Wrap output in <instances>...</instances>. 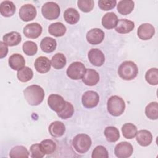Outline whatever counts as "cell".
<instances>
[{
  "label": "cell",
  "instance_id": "1",
  "mask_svg": "<svg viewBox=\"0 0 158 158\" xmlns=\"http://www.w3.org/2000/svg\"><path fill=\"white\" fill-rule=\"evenodd\" d=\"M24 98L31 106H38L41 104L44 98L43 89L36 85L27 86L23 90Z\"/></svg>",
  "mask_w": 158,
  "mask_h": 158
},
{
  "label": "cell",
  "instance_id": "2",
  "mask_svg": "<svg viewBox=\"0 0 158 158\" xmlns=\"http://www.w3.org/2000/svg\"><path fill=\"white\" fill-rule=\"evenodd\" d=\"M138 73L136 64L133 61H124L118 69V74L124 80H133Z\"/></svg>",
  "mask_w": 158,
  "mask_h": 158
},
{
  "label": "cell",
  "instance_id": "3",
  "mask_svg": "<svg viewBox=\"0 0 158 158\" xmlns=\"http://www.w3.org/2000/svg\"><path fill=\"white\" fill-rule=\"evenodd\" d=\"M107 110L109 113L114 117L121 115L125 109L124 100L118 96H112L107 100Z\"/></svg>",
  "mask_w": 158,
  "mask_h": 158
},
{
  "label": "cell",
  "instance_id": "4",
  "mask_svg": "<svg viewBox=\"0 0 158 158\" xmlns=\"http://www.w3.org/2000/svg\"><path fill=\"white\" fill-rule=\"evenodd\" d=\"M92 144L91 138L86 134L77 135L72 140V146L74 149L80 154L86 153Z\"/></svg>",
  "mask_w": 158,
  "mask_h": 158
},
{
  "label": "cell",
  "instance_id": "5",
  "mask_svg": "<svg viewBox=\"0 0 158 158\" xmlns=\"http://www.w3.org/2000/svg\"><path fill=\"white\" fill-rule=\"evenodd\" d=\"M41 13L44 18L48 20H52L57 19L59 17L60 9L57 3L49 1L43 5L41 8Z\"/></svg>",
  "mask_w": 158,
  "mask_h": 158
},
{
  "label": "cell",
  "instance_id": "6",
  "mask_svg": "<svg viewBox=\"0 0 158 158\" xmlns=\"http://www.w3.org/2000/svg\"><path fill=\"white\" fill-rule=\"evenodd\" d=\"M86 71V68L81 62H72L67 69V76L72 80H78L82 79Z\"/></svg>",
  "mask_w": 158,
  "mask_h": 158
},
{
  "label": "cell",
  "instance_id": "7",
  "mask_svg": "<svg viewBox=\"0 0 158 158\" xmlns=\"http://www.w3.org/2000/svg\"><path fill=\"white\" fill-rule=\"evenodd\" d=\"M48 104L49 107L57 114L64 109L66 105V101L59 94H51L48 98Z\"/></svg>",
  "mask_w": 158,
  "mask_h": 158
},
{
  "label": "cell",
  "instance_id": "8",
  "mask_svg": "<svg viewBox=\"0 0 158 158\" xmlns=\"http://www.w3.org/2000/svg\"><path fill=\"white\" fill-rule=\"evenodd\" d=\"M133 152V146L128 142L123 141L117 144L114 149V153L118 158H127Z\"/></svg>",
  "mask_w": 158,
  "mask_h": 158
},
{
  "label": "cell",
  "instance_id": "9",
  "mask_svg": "<svg viewBox=\"0 0 158 158\" xmlns=\"http://www.w3.org/2000/svg\"><path fill=\"white\" fill-rule=\"evenodd\" d=\"M83 106L88 109L96 107L99 101V94L94 91H87L84 93L81 98Z\"/></svg>",
  "mask_w": 158,
  "mask_h": 158
},
{
  "label": "cell",
  "instance_id": "10",
  "mask_svg": "<svg viewBox=\"0 0 158 158\" xmlns=\"http://www.w3.org/2000/svg\"><path fill=\"white\" fill-rule=\"evenodd\" d=\"M19 17L24 22L33 20L36 16L37 12L35 7L30 4L23 5L19 10Z\"/></svg>",
  "mask_w": 158,
  "mask_h": 158
},
{
  "label": "cell",
  "instance_id": "11",
  "mask_svg": "<svg viewBox=\"0 0 158 158\" xmlns=\"http://www.w3.org/2000/svg\"><path fill=\"white\" fill-rule=\"evenodd\" d=\"M155 33V28L152 25L145 23L140 25L137 30L138 36L142 40H150Z\"/></svg>",
  "mask_w": 158,
  "mask_h": 158
},
{
  "label": "cell",
  "instance_id": "12",
  "mask_svg": "<svg viewBox=\"0 0 158 158\" xmlns=\"http://www.w3.org/2000/svg\"><path fill=\"white\" fill-rule=\"evenodd\" d=\"M104 38V33L100 28H93L86 34L87 41L93 45L100 44Z\"/></svg>",
  "mask_w": 158,
  "mask_h": 158
},
{
  "label": "cell",
  "instance_id": "13",
  "mask_svg": "<svg viewBox=\"0 0 158 158\" xmlns=\"http://www.w3.org/2000/svg\"><path fill=\"white\" fill-rule=\"evenodd\" d=\"M42 27L38 23H31L27 24L23 28V33L24 35L31 39L38 38L42 33Z\"/></svg>",
  "mask_w": 158,
  "mask_h": 158
},
{
  "label": "cell",
  "instance_id": "14",
  "mask_svg": "<svg viewBox=\"0 0 158 158\" xmlns=\"http://www.w3.org/2000/svg\"><path fill=\"white\" fill-rule=\"evenodd\" d=\"M88 57L91 64L97 67L102 65L105 61V57L103 52L97 48L90 49L88 54Z\"/></svg>",
  "mask_w": 158,
  "mask_h": 158
},
{
  "label": "cell",
  "instance_id": "15",
  "mask_svg": "<svg viewBox=\"0 0 158 158\" xmlns=\"http://www.w3.org/2000/svg\"><path fill=\"white\" fill-rule=\"evenodd\" d=\"M99 80V75L97 71L92 69H86L82 78V81L87 86L96 85Z\"/></svg>",
  "mask_w": 158,
  "mask_h": 158
},
{
  "label": "cell",
  "instance_id": "16",
  "mask_svg": "<svg viewBox=\"0 0 158 158\" xmlns=\"http://www.w3.org/2000/svg\"><path fill=\"white\" fill-rule=\"evenodd\" d=\"M34 65L38 72L45 73L50 70L51 63L48 57L45 56H40L35 60Z\"/></svg>",
  "mask_w": 158,
  "mask_h": 158
},
{
  "label": "cell",
  "instance_id": "17",
  "mask_svg": "<svg viewBox=\"0 0 158 158\" xmlns=\"http://www.w3.org/2000/svg\"><path fill=\"white\" fill-rule=\"evenodd\" d=\"M135 28V23L133 21L126 19L118 20V23L115 27V31L120 34H126L131 32Z\"/></svg>",
  "mask_w": 158,
  "mask_h": 158
},
{
  "label": "cell",
  "instance_id": "18",
  "mask_svg": "<svg viewBox=\"0 0 158 158\" xmlns=\"http://www.w3.org/2000/svg\"><path fill=\"white\" fill-rule=\"evenodd\" d=\"M118 22L117 15L114 12H107L102 18V25L106 29H112L115 28Z\"/></svg>",
  "mask_w": 158,
  "mask_h": 158
},
{
  "label": "cell",
  "instance_id": "19",
  "mask_svg": "<svg viewBox=\"0 0 158 158\" xmlns=\"http://www.w3.org/2000/svg\"><path fill=\"white\" fill-rule=\"evenodd\" d=\"M49 132L52 137H60L65 132V126L62 122L54 121L49 126Z\"/></svg>",
  "mask_w": 158,
  "mask_h": 158
},
{
  "label": "cell",
  "instance_id": "20",
  "mask_svg": "<svg viewBox=\"0 0 158 158\" xmlns=\"http://www.w3.org/2000/svg\"><path fill=\"white\" fill-rule=\"evenodd\" d=\"M9 65L14 70H19L24 67L25 60L24 57L19 54H14L9 58Z\"/></svg>",
  "mask_w": 158,
  "mask_h": 158
},
{
  "label": "cell",
  "instance_id": "21",
  "mask_svg": "<svg viewBox=\"0 0 158 158\" xmlns=\"http://www.w3.org/2000/svg\"><path fill=\"white\" fill-rule=\"evenodd\" d=\"M136 139L138 144L142 146H149L152 141L151 133L146 130H141L136 133Z\"/></svg>",
  "mask_w": 158,
  "mask_h": 158
},
{
  "label": "cell",
  "instance_id": "22",
  "mask_svg": "<svg viewBox=\"0 0 158 158\" xmlns=\"http://www.w3.org/2000/svg\"><path fill=\"white\" fill-rule=\"evenodd\" d=\"M3 42L9 46L18 45L22 40L21 35L17 31H11L3 36Z\"/></svg>",
  "mask_w": 158,
  "mask_h": 158
},
{
  "label": "cell",
  "instance_id": "23",
  "mask_svg": "<svg viewBox=\"0 0 158 158\" xmlns=\"http://www.w3.org/2000/svg\"><path fill=\"white\" fill-rule=\"evenodd\" d=\"M15 6L13 2L10 1H4L1 3L0 5V13L6 17L12 16L15 12Z\"/></svg>",
  "mask_w": 158,
  "mask_h": 158
},
{
  "label": "cell",
  "instance_id": "24",
  "mask_svg": "<svg viewBox=\"0 0 158 158\" xmlns=\"http://www.w3.org/2000/svg\"><path fill=\"white\" fill-rule=\"evenodd\" d=\"M134 4V2L131 0L120 1L117 4V10L122 15H128L133 11Z\"/></svg>",
  "mask_w": 158,
  "mask_h": 158
},
{
  "label": "cell",
  "instance_id": "25",
  "mask_svg": "<svg viewBox=\"0 0 158 158\" xmlns=\"http://www.w3.org/2000/svg\"><path fill=\"white\" fill-rule=\"evenodd\" d=\"M57 47L56 41L51 37L44 38L40 43V48L41 50L46 53H51L53 52Z\"/></svg>",
  "mask_w": 158,
  "mask_h": 158
},
{
  "label": "cell",
  "instance_id": "26",
  "mask_svg": "<svg viewBox=\"0 0 158 158\" xmlns=\"http://www.w3.org/2000/svg\"><path fill=\"white\" fill-rule=\"evenodd\" d=\"M66 30L65 26L61 22L51 23L48 27V31L49 34L56 37L64 36L66 32Z\"/></svg>",
  "mask_w": 158,
  "mask_h": 158
},
{
  "label": "cell",
  "instance_id": "27",
  "mask_svg": "<svg viewBox=\"0 0 158 158\" xmlns=\"http://www.w3.org/2000/svg\"><path fill=\"white\" fill-rule=\"evenodd\" d=\"M64 18L67 23L73 25L79 21L80 14L75 9L68 8L64 13Z\"/></svg>",
  "mask_w": 158,
  "mask_h": 158
},
{
  "label": "cell",
  "instance_id": "28",
  "mask_svg": "<svg viewBox=\"0 0 158 158\" xmlns=\"http://www.w3.org/2000/svg\"><path fill=\"white\" fill-rule=\"evenodd\" d=\"M104 133L107 141L110 143L116 142L120 138L119 131L115 127H107L104 130Z\"/></svg>",
  "mask_w": 158,
  "mask_h": 158
},
{
  "label": "cell",
  "instance_id": "29",
  "mask_svg": "<svg viewBox=\"0 0 158 158\" xmlns=\"http://www.w3.org/2000/svg\"><path fill=\"white\" fill-rule=\"evenodd\" d=\"M122 132L126 139H131L136 136L138 132L137 127L131 123H126L122 127Z\"/></svg>",
  "mask_w": 158,
  "mask_h": 158
},
{
  "label": "cell",
  "instance_id": "30",
  "mask_svg": "<svg viewBox=\"0 0 158 158\" xmlns=\"http://www.w3.org/2000/svg\"><path fill=\"white\" fill-rule=\"evenodd\" d=\"M9 156L12 158L28 157L29 152L23 146H16L11 149L9 152Z\"/></svg>",
  "mask_w": 158,
  "mask_h": 158
},
{
  "label": "cell",
  "instance_id": "31",
  "mask_svg": "<svg viewBox=\"0 0 158 158\" xmlns=\"http://www.w3.org/2000/svg\"><path fill=\"white\" fill-rule=\"evenodd\" d=\"M145 114L151 120L158 118V104L157 102H151L145 108Z\"/></svg>",
  "mask_w": 158,
  "mask_h": 158
},
{
  "label": "cell",
  "instance_id": "32",
  "mask_svg": "<svg viewBox=\"0 0 158 158\" xmlns=\"http://www.w3.org/2000/svg\"><path fill=\"white\" fill-rule=\"evenodd\" d=\"M67 60L64 54L62 53H56L51 59V65L56 69H61L66 64Z\"/></svg>",
  "mask_w": 158,
  "mask_h": 158
},
{
  "label": "cell",
  "instance_id": "33",
  "mask_svg": "<svg viewBox=\"0 0 158 158\" xmlns=\"http://www.w3.org/2000/svg\"><path fill=\"white\" fill-rule=\"evenodd\" d=\"M42 151L45 154H51L56 151L57 146L56 143L50 139L43 140L40 143Z\"/></svg>",
  "mask_w": 158,
  "mask_h": 158
},
{
  "label": "cell",
  "instance_id": "34",
  "mask_svg": "<svg viewBox=\"0 0 158 158\" xmlns=\"http://www.w3.org/2000/svg\"><path fill=\"white\" fill-rule=\"evenodd\" d=\"M33 76L32 70L28 67H24L17 71V77L21 82H27L30 81Z\"/></svg>",
  "mask_w": 158,
  "mask_h": 158
},
{
  "label": "cell",
  "instance_id": "35",
  "mask_svg": "<svg viewBox=\"0 0 158 158\" xmlns=\"http://www.w3.org/2000/svg\"><path fill=\"white\" fill-rule=\"evenodd\" d=\"M146 81L151 85H157L158 84V69L157 68L149 69L145 74Z\"/></svg>",
  "mask_w": 158,
  "mask_h": 158
},
{
  "label": "cell",
  "instance_id": "36",
  "mask_svg": "<svg viewBox=\"0 0 158 158\" xmlns=\"http://www.w3.org/2000/svg\"><path fill=\"white\" fill-rule=\"evenodd\" d=\"M22 49L26 55L32 56L36 54L38 46L35 42L31 41H27L23 44Z\"/></svg>",
  "mask_w": 158,
  "mask_h": 158
},
{
  "label": "cell",
  "instance_id": "37",
  "mask_svg": "<svg viewBox=\"0 0 158 158\" xmlns=\"http://www.w3.org/2000/svg\"><path fill=\"white\" fill-rule=\"evenodd\" d=\"M74 113V108L73 105L68 102L66 101V105L64 109L59 113H57L58 117H59L62 119H67L70 118Z\"/></svg>",
  "mask_w": 158,
  "mask_h": 158
},
{
  "label": "cell",
  "instance_id": "38",
  "mask_svg": "<svg viewBox=\"0 0 158 158\" xmlns=\"http://www.w3.org/2000/svg\"><path fill=\"white\" fill-rule=\"evenodd\" d=\"M92 158H107L109 154L105 147L102 146H96L93 151L91 154Z\"/></svg>",
  "mask_w": 158,
  "mask_h": 158
},
{
  "label": "cell",
  "instance_id": "39",
  "mask_svg": "<svg viewBox=\"0 0 158 158\" xmlns=\"http://www.w3.org/2000/svg\"><path fill=\"white\" fill-rule=\"evenodd\" d=\"M78 8L84 12H89L92 10L94 7L93 0H79L77 1Z\"/></svg>",
  "mask_w": 158,
  "mask_h": 158
},
{
  "label": "cell",
  "instance_id": "40",
  "mask_svg": "<svg viewBox=\"0 0 158 158\" xmlns=\"http://www.w3.org/2000/svg\"><path fill=\"white\" fill-rule=\"evenodd\" d=\"M31 157L32 158H42L46 154L42 151L40 144H33L30 148Z\"/></svg>",
  "mask_w": 158,
  "mask_h": 158
},
{
  "label": "cell",
  "instance_id": "41",
  "mask_svg": "<svg viewBox=\"0 0 158 158\" xmlns=\"http://www.w3.org/2000/svg\"><path fill=\"white\" fill-rule=\"evenodd\" d=\"M116 1H106V0H99L98 1L99 7L103 10H109L112 9L116 6Z\"/></svg>",
  "mask_w": 158,
  "mask_h": 158
},
{
  "label": "cell",
  "instance_id": "42",
  "mask_svg": "<svg viewBox=\"0 0 158 158\" xmlns=\"http://www.w3.org/2000/svg\"><path fill=\"white\" fill-rule=\"evenodd\" d=\"M8 52L7 45L3 41H0V58L2 59L6 57Z\"/></svg>",
  "mask_w": 158,
  "mask_h": 158
}]
</instances>
